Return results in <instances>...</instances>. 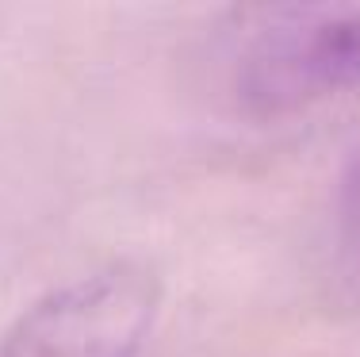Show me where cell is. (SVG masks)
I'll return each instance as SVG.
<instances>
[{"label":"cell","mask_w":360,"mask_h":357,"mask_svg":"<svg viewBox=\"0 0 360 357\" xmlns=\"http://www.w3.org/2000/svg\"><path fill=\"white\" fill-rule=\"evenodd\" d=\"M165 308L146 258H108L50 284L0 330V357H142Z\"/></svg>","instance_id":"cell-1"},{"label":"cell","mask_w":360,"mask_h":357,"mask_svg":"<svg viewBox=\"0 0 360 357\" xmlns=\"http://www.w3.org/2000/svg\"><path fill=\"white\" fill-rule=\"evenodd\" d=\"M238 100L253 115H291L360 92V8H269L234 62Z\"/></svg>","instance_id":"cell-2"}]
</instances>
